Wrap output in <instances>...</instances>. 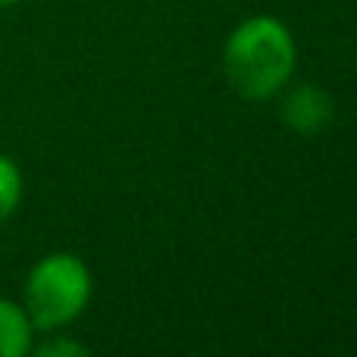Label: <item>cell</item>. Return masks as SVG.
Returning a JSON list of instances; mask_svg holds the SVG:
<instances>
[{
  "label": "cell",
  "mask_w": 357,
  "mask_h": 357,
  "mask_svg": "<svg viewBox=\"0 0 357 357\" xmlns=\"http://www.w3.org/2000/svg\"><path fill=\"white\" fill-rule=\"evenodd\" d=\"M295 66V44L276 19H251L226 44V75L245 98H270Z\"/></svg>",
  "instance_id": "obj_1"
},
{
  "label": "cell",
  "mask_w": 357,
  "mask_h": 357,
  "mask_svg": "<svg viewBox=\"0 0 357 357\" xmlns=\"http://www.w3.org/2000/svg\"><path fill=\"white\" fill-rule=\"evenodd\" d=\"M91 295V279L79 257L50 254L31 270L25 282V307L38 329H56L75 320Z\"/></svg>",
  "instance_id": "obj_2"
},
{
  "label": "cell",
  "mask_w": 357,
  "mask_h": 357,
  "mask_svg": "<svg viewBox=\"0 0 357 357\" xmlns=\"http://www.w3.org/2000/svg\"><path fill=\"white\" fill-rule=\"evenodd\" d=\"M282 116H285V123H289L291 129H298L301 135H314V132H320L323 126L333 119V104H329V98L320 88L301 85L289 94Z\"/></svg>",
  "instance_id": "obj_3"
},
{
  "label": "cell",
  "mask_w": 357,
  "mask_h": 357,
  "mask_svg": "<svg viewBox=\"0 0 357 357\" xmlns=\"http://www.w3.org/2000/svg\"><path fill=\"white\" fill-rule=\"evenodd\" d=\"M31 320L16 304L0 298V357H19L29 351Z\"/></svg>",
  "instance_id": "obj_4"
},
{
  "label": "cell",
  "mask_w": 357,
  "mask_h": 357,
  "mask_svg": "<svg viewBox=\"0 0 357 357\" xmlns=\"http://www.w3.org/2000/svg\"><path fill=\"white\" fill-rule=\"evenodd\" d=\"M22 201V176L10 157L0 154V222L10 220Z\"/></svg>",
  "instance_id": "obj_5"
},
{
  "label": "cell",
  "mask_w": 357,
  "mask_h": 357,
  "mask_svg": "<svg viewBox=\"0 0 357 357\" xmlns=\"http://www.w3.org/2000/svg\"><path fill=\"white\" fill-rule=\"evenodd\" d=\"M85 348L82 345H69V342H54V345H44L41 348V354L47 357V354H82Z\"/></svg>",
  "instance_id": "obj_6"
},
{
  "label": "cell",
  "mask_w": 357,
  "mask_h": 357,
  "mask_svg": "<svg viewBox=\"0 0 357 357\" xmlns=\"http://www.w3.org/2000/svg\"><path fill=\"white\" fill-rule=\"evenodd\" d=\"M10 3H19V0H0V6H10Z\"/></svg>",
  "instance_id": "obj_7"
}]
</instances>
